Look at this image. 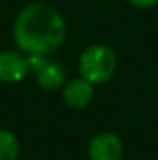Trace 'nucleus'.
<instances>
[{"label":"nucleus","instance_id":"nucleus-7","mask_svg":"<svg viewBox=\"0 0 158 160\" xmlns=\"http://www.w3.org/2000/svg\"><path fill=\"white\" fill-rule=\"evenodd\" d=\"M21 145L17 136L9 129L0 128V160H17Z\"/></svg>","mask_w":158,"mask_h":160},{"label":"nucleus","instance_id":"nucleus-1","mask_svg":"<svg viewBox=\"0 0 158 160\" xmlns=\"http://www.w3.org/2000/svg\"><path fill=\"white\" fill-rule=\"evenodd\" d=\"M12 36L17 49L24 55H50L65 41L66 22L50 3L32 2L19 10Z\"/></svg>","mask_w":158,"mask_h":160},{"label":"nucleus","instance_id":"nucleus-9","mask_svg":"<svg viewBox=\"0 0 158 160\" xmlns=\"http://www.w3.org/2000/svg\"><path fill=\"white\" fill-rule=\"evenodd\" d=\"M126 2L134 7H140V9H150V7L158 5V0H126Z\"/></svg>","mask_w":158,"mask_h":160},{"label":"nucleus","instance_id":"nucleus-3","mask_svg":"<svg viewBox=\"0 0 158 160\" xmlns=\"http://www.w3.org/2000/svg\"><path fill=\"white\" fill-rule=\"evenodd\" d=\"M29 72L27 56L19 49H3L0 51V82L2 83H19Z\"/></svg>","mask_w":158,"mask_h":160},{"label":"nucleus","instance_id":"nucleus-4","mask_svg":"<svg viewBox=\"0 0 158 160\" xmlns=\"http://www.w3.org/2000/svg\"><path fill=\"white\" fill-rule=\"evenodd\" d=\"M89 160H121L122 142L116 133L102 131L92 136L87 148Z\"/></svg>","mask_w":158,"mask_h":160},{"label":"nucleus","instance_id":"nucleus-8","mask_svg":"<svg viewBox=\"0 0 158 160\" xmlns=\"http://www.w3.org/2000/svg\"><path fill=\"white\" fill-rule=\"evenodd\" d=\"M26 56H27L29 72H31L32 75H34L37 70H41V68L46 65L48 60H50V58H48V55H26Z\"/></svg>","mask_w":158,"mask_h":160},{"label":"nucleus","instance_id":"nucleus-6","mask_svg":"<svg viewBox=\"0 0 158 160\" xmlns=\"http://www.w3.org/2000/svg\"><path fill=\"white\" fill-rule=\"evenodd\" d=\"M34 78L41 89L48 90V92H55L58 89H63V85L66 83V72L61 63L48 60L46 65L34 73Z\"/></svg>","mask_w":158,"mask_h":160},{"label":"nucleus","instance_id":"nucleus-5","mask_svg":"<svg viewBox=\"0 0 158 160\" xmlns=\"http://www.w3.org/2000/svg\"><path fill=\"white\" fill-rule=\"evenodd\" d=\"M93 85L85 78H71L63 85V101L71 109H85L92 102Z\"/></svg>","mask_w":158,"mask_h":160},{"label":"nucleus","instance_id":"nucleus-2","mask_svg":"<svg viewBox=\"0 0 158 160\" xmlns=\"http://www.w3.org/2000/svg\"><path fill=\"white\" fill-rule=\"evenodd\" d=\"M117 67V58L112 48L105 44H92L85 48L78 58L80 77L92 85H100L112 78Z\"/></svg>","mask_w":158,"mask_h":160}]
</instances>
